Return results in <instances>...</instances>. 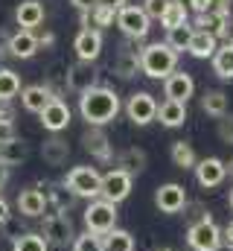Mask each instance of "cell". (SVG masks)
I'll return each instance as SVG.
<instances>
[{"mask_svg":"<svg viewBox=\"0 0 233 251\" xmlns=\"http://www.w3.org/2000/svg\"><path fill=\"white\" fill-rule=\"evenodd\" d=\"M79 114H82V120L88 126H99L102 128L105 123H111L119 114V97H116V91L96 85V88L79 94Z\"/></svg>","mask_w":233,"mask_h":251,"instance_id":"obj_1","label":"cell"},{"mask_svg":"<svg viewBox=\"0 0 233 251\" xmlns=\"http://www.w3.org/2000/svg\"><path fill=\"white\" fill-rule=\"evenodd\" d=\"M178 67V53L166 41H152L140 50V73H146L149 79H166Z\"/></svg>","mask_w":233,"mask_h":251,"instance_id":"obj_2","label":"cell"},{"mask_svg":"<svg viewBox=\"0 0 233 251\" xmlns=\"http://www.w3.org/2000/svg\"><path fill=\"white\" fill-rule=\"evenodd\" d=\"M99 181L102 176L96 173V167H73L64 178V187L76 199H99Z\"/></svg>","mask_w":233,"mask_h":251,"instance_id":"obj_3","label":"cell"},{"mask_svg":"<svg viewBox=\"0 0 233 251\" xmlns=\"http://www.w3.org/2000/svg\"><path fill=\"white\" fill-rule=\"evenodd\" d=\"M85 228L91 234H108L116 228V204L105 199H91V204L85 207Z\"/></svg>","mask_w":233,"mask_h":251,"instance_id":"obj_4","label":"cell"},{"mask_svg":"<svg viewBox=\"0 0 233 251\" xmlns=\"http://www.w3.org/2000/svg\"><path fill=\"white\" fill-rule=\"evenodd\" d=\"M186 243H189L192 251H219L222 249V228L210 216H201L186 231Z\"/></svg>","mask_w":233,"mask_h":251,"instance_id":"obj_5","label":"cell"},{"mask_svg":"<svg viewBox=\"0 0 233 251\" xmlns=\"http://www.w3.org/2000/svg\"><path fill=\"white\" fill-rule=\"evenodd\" d=\"M152 21L146 18V12H143V6H134V3H125L122 9H116V26L131 38V41H143L146 35H149V26Z\"/></svg>","mask_w":233,"mask_h":251,"instance_id":"obj_6","label":"cell"},{"mask_svg":"<svg viewBox=\"0 0 233 251\" xmlns=\"http://www.w3.org/2000/svg\"><path fill=\"white\" fill-rule=\"evenodd\" d=\"M41 237H44V243L47 246H73V240H76V234H73V222H70V216L67 213H47L44 216V231H41Z\"/></svg>","mask_w":233,"mask_h":251,"instance_id":"obj_7","label":"cell"},{"mask_svg":"<svg viewBox=\"0 0 233 251\" xmlns=\"http://www.w3.org/2000/svg\"><path fill=\"white\" fill-rule=\"evenodd\" d=\"M131 181H134V176H128L125 170H111V173H105L102 181H99V199H105V201H111V204H119L122 199H128Z\"/></svg>","mask_w":233,"mask_h":251,"instance_id":"obj_8","label":"cell"},{"mask_svg":"<svg viewBox=\"0 0 233 251\" xmlns=\"http://www.w3.org/2000/svg\"><path fill=\"white\" fill-rule=\"evenodd\" d=\"M125 114H128V120L134 126H149L158 117V102H155V97H152L149 91H137V94L128 97Z\"/></svg>","mask_w":233,"mask_h":251,"instance_id":"obj_9","label":"cell"},{"mask_svg":"<svg viewBox=\"0 0 233 251\" xmlns=\"http://www.w3.org/2000/svg\"><path fill=\"white\" fill-rule=\"evenodd\" d=\"M195 181L201 184L204 190H213V187H219L225 178H228V173H225V161L222 158H201V161H195Z\"/></svg>","mask_w":233,"mask_h":251,"instance_id":"obj_10","label":"cell"},{"mask_svg":"<svg viewBox=\"0 0 233 251\" xmlns=\"http://www.w3.org/2000/svg\"><path fill=\"white\" fill-rule=\"evenodd\" d=\"M163 94H166V100H175V102H189L192 100V94H195V82H192V76L189 73H184V70H172L166 79H163Z\"/></svg>","mask_w":233,"mask_h":251,"instance_id":"obj_11","label":"cell"},{"mask_svg":"<svg viewBox=\"0 0 233 251\" xmlns=\"http://www.w3.org/2000/svg\"><path fill=\"white\" fill-rule=\"evenodd\" d=\"M73 50H76L79 62H96L99 53H102V32L91 29V26H82L76 41H73Z\"/></svg>","mask_w":233,"mask_h":251,"instance_id":"obj_12","label":"cell"},{"mask_svg":"<svg viewBox=\"0 0 233 251\" xmlns=\"http://www.w3.org/2000/svg\"><path fill=\"white\" fill-rule=\"evenodd\" d=\"M96 85H99V73H96L93 62H76L67 70V88H70V91L85 94V91H91V88H96Z\"/></svg>","mask_w":233,"mask_h":251,"instance_id":"obj_13","label":"cell"},{"mask_svg":"<svg viewBox=\"0 0 233 251\" xmlns=\"http://www.w3.org/2000/svg\"><path fill=\"white\" fill-rule=\"evenodd\" d=\"M38 117H41V126H44L47 131H53V134L64 131V128L70 126V120H73L70 105H67L64 100H58V97L47 105V108H44V111H41V114H38Z\"/></svg>","mask_w":233,"mask_h":251,"instance_id":"obj_14","label":"cell"},{"mask_svg":"<svg viewBox=\"0 0 233 251\" xmlns=\"http://www.w3.org/2000/svg\"><path fill=\"white\" fill-rule=\"evenodd\" d=\"M155 204H158V210H163V213H178V210H184V204H186V190L181 187V184H161V187L155 190Z\"/></svg>","mask_w":233,"mask_h":251,"instance_id":"obj_15","label":"cell"},{"mask_svg":"<svg viewBox=\"0 0 233 251\" xmlns=\"http://www.w3.org/2000/svg\"><path fill=\"white\" fill-rule=\"evenodd\" d=\"M53 100H56V94H53L50 85H26V88H21V105L26 111H32V114H41Z\"/></svg>","mask_w":233,"mask_h":251,"instance_id":"obj_16","label":"cell"},{"mask_svg":"<svg viewBox=\"0 0 233 251\" xmlns=\"http://www.w3.org/2000/svg\"><path fill=\"white\" fill-rule=\"evenodd\" d=\"M38 38H35V32L32 29H18L15 35H9V41H6V53L9 56H15V59H32L35 53H38Z\"/></svg>","mask_w":233,"mask_h":251,"instance_id":"obj_17","label":"cell"},{"mask_svg":"<svg viewBox=\"0 0 233 251\" xmlns=\"http://www.w3.org/2000/svg\"><path fill=\"white\" fill-rule=\"evenodd\" d=\"M47 207H50V201H47V196H44L38 187H26V190H21V193H18V210H21L26 219L44 216V213H47Z\"/></svg>","mask_w":233,"mask_h":251,"instance_id":"obj_18","label":"cell"},{"mask_svg":"<svg viewBox=\"0 0 233 251\" xmlns=\"http://www.w3.org/2000/svg\"><path fill=\"white\" fill-rule=\"evenodd\" d=\"M44 3L41 0H23V3H18V9H15V21H18V26L21 29H38L41 24H44Z\"/></svg>","mask_w":233,"mask_h":251,"instance_id":"obj_19","label":"cell"},{"mask_svg":"<svg viewBox=\"0 0 233 251\" xmlns=\"http://www.w3.org/2000/svg\"><path fill=\"white\" fill-rule=\"evenodd\" d=\"M216 47H219V38H216L210 29H192L189 44H186V53H189L192 59H213Z\"/></svg>","mask_w":233,"mask_h":251,"instance_id":"obj_20","label":"cell"},{"mask_svg":"<svg viewBox=\"0 0 233 251\" xmlns=\"http://www.w3.org/2000/svg\"><path fill=\"white\" fill-rule=\"evenodd\" d=\"M82 143H85V149H88L93 158H99V161H108V158H111V143H108V134H105L99 126H91V128L85 131Z\"/></svg>","mask_w":233,"mask_h":251,"instance_id":"obj_21","label":"cell"},{"mask_svg":"<svg viewBox=\"0 0 233 251\" xmlns=\"http://www.w3.org/2000/svg\"><path fill=\"white\" fill-rule=\"evenodd\" d=\"M155 120H161V126H166V128H181L186 123V105L175 102V100H163L158 105V117Z\"/></svg>","mask_w":233,"mask_h":251,"instance_id":"obj_22","label":"cell"},{"mask_svg":"<svg viewBox=\"0 0 233 251\" xmlns=\"http://www.w3.org/2000/svg\"><path fill=\"white\" fill-rule=\"evenodd\" d=\"M213 73L219 76V79H233V38H228L225 44H219L216 47V53H213Z\"/></svg>","mask_w":233,"mask_h":251,"instance_id":"obj_23","label":"cell"},{"mask_svg":"<svg viewBox=\"0 0 233 251\" xmlns=\"http://www.w3.org/2000/svg\"><path fill=\"white\" fill-rule=\"evenodd\" d=\"M201 111H204L207 117H213V120H222V117L228 114V94L219 91V88L204 91V97H201Z\"/></svg>","mask_w":233,"mask_h":251,"instance_id":"obj_24","label":"cell"},{"mask_svg":"<svg viewBox=\"0 0 233 251\" xmlns=\"http://www.w3.org/2000/svg\"><path fill=\"white\" fill-rule=\"evenodd\" d=\"M23 158H26V143H23L18 134L0 143V164H6V167H15V164H21Z\"/></svg>","mask_w":233,"mask_h":251,"instance_id":"obj_25","label":"cell"},{"mask_svg":"<svg viewBox=\"0 0 233 251\" xmlns=\"http://www.w3.org/2000/svg\"><path fill=\"white\" fill-rule=\"evenodd\" d=\"M41 155H44V161L47 164H53V167H61L64 161H67V155H70V146H67V140H61V137H50V140H44V146H41Z\"/></svg>","mask_w":233,"mask_h":251,"instance_id":"obj_26","label":"cell"},{"mask_svg":"<svg viewBox=\"0 0 233 251\" xmlns=\"http://www.w3.org/2000/svg\"><path fill=\"white\" fill-rule=\"evenodd\" d=\"M114 73L119 79H131V76H137L140 73V53H134V50H119V56H116L114 62Z\"/></svg>","mask_w":233,"mask_h":251,"instance_id":"obj_27","label":"cell"},{"mask_svg":"<svg viewBox=\"0 0 233 251\" xmlns=\"http://www.w3.org/2000/svg\"><path fill=\"white\" fill-rule=\"evenodd\" d=\"M102 251H134V237L122 228L102 234Z\"/></svg>","mask_w":233,"mask_h":251,"instance_id":"obj_28","label":"cell"},{"mask_svg":"<svg viewBox=\"0 0 233 251\" xmlns=\"http://www.w3.org/2000/svg\"><path fill=\"white\" fill-rule=\"evenodd\" d=\"M184 24H189V9H186V3L169 0V6H166V12H163V18H161V26L175 29V26H184Z\"/></svg>","mask_w":233,"mask_h":251,"instance_id":"obj_29","label":"cell"},{"mask_svg":"<svg viewBox=\"0 0 233 251\" xmlns=\"http://www.w3.org/2000/svg\"><path fill=\"white\" fill-rule=\"evenodd\" d=\"M21 94V76L9 67H0V102H12Z\"/></svg>","mask_w":233,"mask_h":251,"instance_id":"obj_30","label":"cell"},{"mask_svg":"<svg viewBox=\"0 0 233 251\" xmlns=\"http://www.w3.org/2000/svg\"><path fill=\"white\" fill-rule=\"evenodd\" d=\"M195 149L186 143V140H175L172 143V164L178 170H192L195 167Z\"/></svg>","mask_w":233,"mask_h":251,"instance_id":"obj_31","label":"cell"},{"mask_svg":"<svg viewBox=\"0 0 233 251\" xmlns=\"http://www.w3.org/2000/svg\"><path fill=\"white\" fill-rule=\"evenodd\" d=\"M12 251H50V246L44 243V237H41V234L26 231V234H18V237H15Z\"/></svg>","mask_w":233,"mask_h":251,"instance_id":"obj_32","label":"cell"},{"mask_svg":"<svg viewBox=\"0 0 233 251\" xmlns=\"http://www.w3.org/2000/svg\"><path fill=\"white\" fill-rule=\"evenodd\" d=\"M143 164H146V155H143L140 149H125V152L119 155V167H116V170H125L128 176H137V173L143 170Z\"/></svg>","mask_w":233,"mask_h":251,"instance_id":"obj_33","label":"cell"},{"mask_svg":"<svg viewBox=\"0 0 233 251\" xmlns=\"http://www.w3.org/2000/svg\"><path fill=\"white\" fill-rule=\"evenodd\" d=\"M189 35H192V26H189V24L175 26V29H166V44L172 47L175 53H184L186 44H189Z\"/></svg>","mask_w":233,"mask_h":251,"instance_id":"obj_34","label":"cell"},{"mask_svg":"<svg viewBox=\"0 0 233 251\" xmlns=\"http://www.w3.org/2000/svg\"><path fill=\"white\" fill-rule=\"evenodd\" d=\"M73 251H102V237L85 231V234H79L73 240Z\"/></svg>","mask_w":233,"mask_h":251,"instance_id":"obj_35","label":"cell"},{"mask_svg":"<svg viewBox=\"0 0 233 251\" xmlns=\"http://www.w3.org/2000/svg\"><path fill=\"white\" fill-rule=\"evenodd\" d=\"M140 6H143V12H146L149 21H161L163 12H166V6H169V0H143Z\"/></svg>","mask_w":233,"mask_h":251,"instance_id":"obj_36","label":"cell"},{"mask_svg":"<svg viewBox=\"0 0 233 251\" xmlns=\"http://www.w3.org/2000/svg\"><path fill=\"white\" fill-rule=\"evenodd\" d=\"M219 137H222L225 143H233V114L231 117L225 114V117L219 120Z\"/></svg>","mask_w":233,"mask_h":251,"instance_id":"obj_37","label":"cell"},{"mask_svg":"<svg viewBox=\"0 0 233 251\" xmlns=\"http://www.w3.org/2000/svg\"><path fill=\"white\" fill-rule=\"evenodd\" d=\"M207 12H213V15H231V0H207Z\"/></svg>","mask_w":233,"mask_h":251,"instance_id":"obj_38","label":"cell"},{"mask_svg":"<svg viewBox=\"0 0 233 251\" xmlns=\"http://www.w3.org/2000/svg\"><path fill=\"white\" fill-rule=\"evenodd\" d=\"M9 137H15V123L0 120V143H3V140H9Z\"/></svg>","mask_w":233,"mask_h":251,"instance_id":"obj_39","label":"cell"},{"mask_svg":"<svg viewBox=\"0 0 233 251\" xmlns=\"http://www.w3.org/2000/svg\"><path fill=\"white\" fill-rule=\"evenodd\" d=\"M222 243H225L228 249H233V219L225 225V231H222Z\"/></svg>","mask_w":233,"mask_h":251,"instance_id":"obj_40","label":"cell"},{"mask_svg":"<svg viewBox=\"0 0 233 251\" xmlns=\"http://www.w3.org/2000/svg\"><path fill=\"white\" fill-rule=\"evenodd\" d=\"M70 3H73L79 12H91V9L96 6V0H70Z\"/></svg>","mask_w":233,"mask_h":251,"instance_id":"obj_41","label":"cell"},{"mask_svg":"<svg viewBox=\"0 0 233 251\" xmlns=\"http://www.w3.org/2000/svg\"><path fill=\"white\" fill-rule=\"evenodd\" d=\"M9 222V201L0 196V225H6Z\"/></svg>","mask_w":233,"mask_h":251,"instance_id":"obj_42","label":"cell"},{"mask_svg":"<svg viewBox=\"0 0 233 251\" xmlns=\"http://www.w3.org/2000/svg\"><path fill=\"white\" fill-rule=\"evenodd\" d=\"M192 9H195V15H204L207 12V0H186Z\"/></svg>","mask_w":233,"mask_h":251,"instance_id":"obj_43","label":"cell"},{"mask_svg":"<svg viewBox=\"0 0 233 251\" xmlns=\"http://www.w3.org/2000/svg\"><path fill=\"white\" fill-rule=\"evenodd\" d=\"M96 3H99V6H108V9H122V6H125V0H96Z\"/></svg>","mask_w":233,"mask_h":251,"instance_id":"obj_44","label":"cell"},{"mask_svg":"<svg viewBox=\"0 0 233 251\" xmlns=\"http://www.w3.org/2000/svg\"><path fill=\"white\" fill-rule=\"evenodd\" d=\"M6 181H9V167H6V164H0V190L6 187Z\"/></svg>","mask_w":233,"mask_h":251,"instance_id":"obj_45","label":"cell"},{"mask_svg":"<svg viewBox=\"0 0 233 251\" xmlns=\"http://www.w3.org/2000/svg\"><path fill=\"white\" fill-rule=\"evenodd\" d=\"M225 173H228V176L233 178V161H228V164H225Z\"/></svg>","mask_w":233,"mask_h":251,"instance_id":"obj_46","label":"cell"},{"mask_svg":"<svg viewBox=\"0 0 233 251\" xmlns=\"http://www.w3.org/2000/svg\"><path fill=\"white\" fill-rule=\"evenodd\" d=\"M228 204H231V210H233V187H231V193H228Z\"/></svg>","mask_w":233,"mask_h":251,"instance_id":"obj_47","label":"cell"},{"mask_svg":"<svg viewBox=\"0 0 233 251\" xmlns=\"http://www.w3.org/2000/svg\"><path fill=\"white\" fill-rule=\"evenodd\" d=\"M161 251H172V249H161Z\"/></svg>","mask_w":233,"mask_h":251,"instance_id":"obj_48","label":"cell"},{"mask_svg":"<svg viewBox=\"0 0 233 251\" xmlns=\"http://www.w3.org/2000/svg\"><path fill=\"white\" fill-rule=\"evenodd\" d=\"M178 3H186V0H178Z\"/></svg>","mask_w":233,"mask_h":251,"instance_id":"obj_49","label":"cell"}]
</instances>
